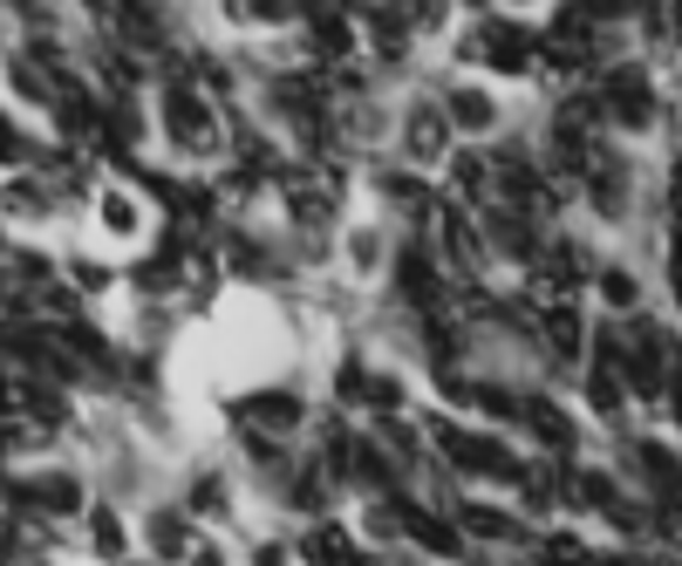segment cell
Here are the masks:
<instances>
[{
	"label": "cell",
	"instance_id": "cell-23",
	"mask_svg": "<svg viewBox=\"0 0 682 566\" xmlns=\"http://www.w3.org/2000/svg\"><path fill=\"white\" fill-rule=\"evenodd\" d=\"M294 499H300V505H321V499H327V492H321V478H314V471H308V478H300V492H294Z\"/></svg>",
	"mask_w": 682,
	"mask_h": 566
},
{
	"label": "cell",
	"instance_id": "cell-18",
	"mask_svg": "<svg viewBox=\"0 0 682 566\" xmlns=\"http://www.w3.org/2000/svg\"><path fill=\"white\" fill-rule=\"evenodd\" d=\"M14 273L28 280V287H41V280H48V260H41V253H21V260H14Z\"/></svg>",
	"mask_w": 682,
	"mask_h": 566
},
{
	"label": "cell",
	"instance_id": "cell-14",
	"mask_svg": "<svg viewBox=\"0 0 682 566\" xmlns=\"http://www.w3.org/2000/svg\"><path fill=\"white\" fill-rule=\"evenodd\" d=\"M464 526L485 532V539H505V532H512V519H505V512H464Z\"/></svg>",
	"mask_w": 682,
	"mask_h": 566
},
{
	"label": "cell",
	"instance_id": "cell-21",
	"mask_svg": "<svg viewBox=\"0 0 682 566\" xmlns=\"http://www.w3.org/2000/svg\"><path fill=\"white\" fill-rule=\"evenodd\" d=\"M553 566H594V559L573 553V539H553Z\"/></svg>",
	"mask_w": 682,
	"mask_h": 566
},
{
	"label": "cell",
	"instance_id": "cell-22",
	"mask_svg": "<svg viewBox=\"0 0 682 566\" xmlns=\"http://www.w3.org/2000/svg\"><path fill=\"white\" fill-rule=\"evenodd\" d=\"M96 532H103V553H123V532H116V519H110V512L96 519Z\"/></svg>",
	"mask_w": 682,
	"mask_h": 566
},
{
	"label": "cell",
	"instance_id": "cell-17",
	"mask_svg": "<svg viewBox=\"0 0 682 566\" xmlns=\"http://www.w3.org/2000/svg\"><path fill=\"white\" fill-rule=\"evenodd\" d=\"M600 294H608L615 307H628V300H635V280H628V273H608V280H600Z\"/></svg>",
	"mask_w": 682,
	"mask_h": 566
},
{
	"label": "cell",
	"instance_id": "cell-25",
	"mask_svg": "<svg viewBox=\"0 0 682 566\" xmlns=\"http://www.w3.org/2000/svg\"><path fill=\"white\" fill-rule=\"evenodd\" d=\"M0 158H21V137L8 131V123H0Z\"/></svg>",
	"mask_w": 682,
	"mask_h": 566
},
{
	"label": "cell",
	"instance_id": "cell-6",
	"mask_svg": "<svg viewBox=\"0 0 682 566\" xmlns=\"http://www.w3.org/2000/svg\"><path fill=\"white\" fill-rule=\"evenodd\" d=\"M55 123H62L69 137H89V131H96V102H89V96H75V89H62V110H55Z\"/></svg>",
	"mask_w": 682,
	"mask_h": 566
},
{
	"label": "cell",
	"instance_id": "cell-20",
	"mask_svg": "<svg viewBox=\"0 0 682 566\" xmlns=\"http://www.w3.org/2000/svg\"><path fill=\"white\" fill-rule=\"evenodd\" d=\"M594 403H600V409H615V403H621V390H615V376H608V369L594 376Z\"/></svg>",
	"mask_w": 682,
	"mask_h": 566
},
{
	"label": "cell",
	"instance_id": "cell-15",
	"mask_svg": "<svg viewBox=\"0 0 682 566\" xmlns=\"http://www.w3.org/2000/svg\"><path fill=\"white\" fill-rule=\"evenodd\" d=\"M450 164H458V185L464 192H485V158H471V150H464V158H450Z\"/></svg>",
	"mask_w": 682,
	"mask_h": 566
},
{
	"label": "cell",
	"instance_id": "cell-10",
	"mask_svg": "<svg viewBox=\"0 0 682 566\" xmlns=\"http://www.w3.org/2000/svg\"><path fill=\"white\" fill-rule=\"evenodd\" d=\"M308 559H314V566H342V559H348V532L321 526V532L308 539Z\"/></svg>",
	"mask_w": 682,
	"mask_h": 566
},
{
	"label": "cell",
	"instance_id": "cell-7",
	"mask_svg": "<svg viewBox=\"0 0 682 566\" xmlns=\"http://www.w3.org/2000/svg\"><path fill=\"white\" fill-rule=\"evenodd\" d=\"M402 294L410 300H437V273H431L423 253H402Z\"/></svg>",
	"mask_w": 682,
	"mask_h": 566
},
{
	"label": "cell",
	"instance_id": "cell-24",
	"mask_svg": "<svg viewBox=\"0 0 682 566\" xmlns=\"http://www.w3.org/2000/svg\"><path fill=\"white\" fill-rule=\"evenodd\" d=\"M628 8H642V0H587V14H628Z\"/></svg>",
	"mask_w": 682,
	"mask_h": 566
},
{
	"label": "cell",
	"instance_id": "cell-19",
	"mask_svg": "<svg viewBox=\"0 0 682 566\" xmlns=\"http://www.w3.org/2000/svg\"><path fill=\"white\" fill-rule=\"evenodd\" d=\"M185 546V526L178 519H158V553H178Z\"/></svg>",
	"mask_w": 682,
	"mask_h": 566
},
{
	"label": "cell",
	"instance_id": "cell-9",
	"mask_svg": "<svg viewBox=\"0 0 682 566\" xmlns=\"http://www.w3.org/2000/svg\"><path fill=\"white\" fill-rule=\"evenodd\" d=\"M410 150H417V158H437V150H444V116H437V110H417V123H410Z\"/></svg>",
	"mask_w": 682,
	"mask_h": 566
},
{
	"label": "cell",
	"instance_id": "cell-8",
	"mask_svg": "<svg viewBox=\"0 0 682 566\" xmlns=\"http://www.w3.org/2000/svg\"><path fill=\"white\" fill-rule=\"evenodd\" d=\"M450 123H464V131H492V102L478 96V89H464V96H450V110H444Z\"/></svg>",
	"mask_w": 682,
	"mask_h": 566
},
{
	"label": "cell",
	"instance_id": "cell-1",
	"mask_svg": "<svg viewBox=\"0 0 682 566\" xmlns=\"http://www.w3.org/2000/svg\"><path fill=\"white\" fill-rule=\"evenodd\" d=\"M464 56L492 62V69H525V56H533V35H525V28H512V21H505V28L492 21L485 35H471V41H464Z\"/></svg>",
	"mask_w": 682,
	"mask_h": 566
},
{
	"label": "cell",
	"instance_id": "cell-4",
	"mask_svg": "<svg viewBox=\"0 0 682 566\" xmlns=\"http://www.w3.org/2000/svg\"><path fill=\"white\" fill-rule=\"evenodd\" d=\"M239 417H246V423H281V430H287V423L300 417V403H294V396H246Z\"/></svg>",
	"mask_w": 682,
	"mask_h": 566
},
{
	"label": "cell",
	"instance_id": "cell-13",
	"mask_svg": "<svg viewBox=\"0 0 682 566\" xmlns=\"http://www.w3.org/2000/svg\"><path fill=\"white\" fill-rule=\"evenodd\" d=\"M546 334H553V348H560V355H573L580 348V315H567V307H560V315L546 321Z\"/></svg>",
	"mask_w": 682,
	"mask_h": 566
},
{
	"label": "cell",
	"instance_id": "cell-11",
	"mask_svg": "<svg viewBox=\"0 0 682 566\" xmlns=\"http://www.w3.org/2000/svg\"><path fill=\"white\" fill-rule=\"evenodd\" d=\"M35 492H41L48 512H75V505H83V484H75V478H41Z\"/></svg>",
	"mask_w": 682,
	"mask_h": 566
},
{
	"label": "cell",
	"instance_id": "cell-3",
	"mask_svg": "<svg viewBox=\"0 0 682 566\" xmlns=\"http://www.w3.org/2000/svg\"><path fill=\"white\" fill-rule=\"evenodd\" d=\"M116 21H123L137 41H164V14L150 8V0H116Z\"/></svg>",
	"mask_w": 682,
	"mask_h": 566
},
{
	"label": "cell",
	"instance_id": "cell-12",
	"mask_svg": "<svg viewBox=\"0 0 682 566\" xmlns=\"http://www.w3.org/2000/svg\"><path fill=\"white\" fill-rule=\"evenodd\" d=\"M492 246H505V253H533V233H525L512 212H498V219H492Z\"/></svg>",
	"mask_w": 682,
	"mask_h": 566
},
{
	"label": "cell",
	"instance_id": "cell-2",
	"mask_svg": "<svg viewBox=\"0 0 682 566\" xmlns=\"http://www.w3.org/2000/svg\"><path fill=\"white\" fill-rule=\"evenodd\" d=\"M171 137L191 144V150L212 144V116H206V102H198L191 89H171Z\"/></svg>",
	"mask_w": 682,
	"mask_h": 566
},
{
	"label": "cell",
	"instance_id": "cell-5",
	"mask_svg": "<svg viewBox=\"0 0 682 566\" xmlns=\"http://www.w3.org/2000/svg\"><path fill=\"white\" fill-rule=\"evenodd\" d=\"M525 417H533V430L546 436L553 451H573V423H567V417H560L553 403H525Z\"/></svg>",
	"mask_w": 682,
	"mask_h": 566
},
{
	"label": "cell",
	"instance_id": "cell-16",
	"mask_svg": "<svg viewBox=\"0 0 682 566\" xmlns=\"http://www.w3.org/2000/svg\"><path fill=\"white\" fill-rule=\"evenodd\" d=\"M103 219H110V233H131V225H137V205H131V198H110Z\"/></svg>",
	"mask_w": 682,
	"mask_h": 566
}]
</instances>
